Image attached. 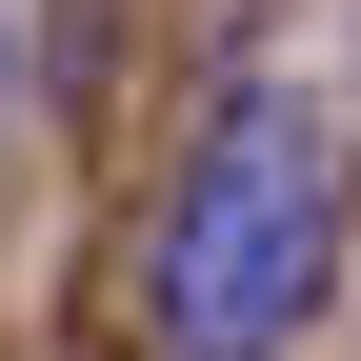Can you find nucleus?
Here are the masks:
<instances>
[{"label": "nucleus", "mask_w": 361, "mask_h": 361, "mask_svg": "<svg viewBox=\"0 0 361 361\" xmlns=\"http://www.w3.org/2000/svg\"><path fill=\"white\" fill-rule=\"evenodd\" d=\"M341 121L301 101V80H241V101L180 141L161 180V241H141V322L161 361H281L301 322H322V281H341Z\"/></svg>", "instance_id": "obj_1"}, {"label": "nucleus", "mask_w": 361, "mask_h": 361, "mask_svg": "<svg viewBox=\"0 0 361 361\" xmlns=\"http://www.w3.org/2000/svg\"><path fill=\"white\" fill-rule=\"evenodd\" d=\"M0 101H20V20H0Z\"/></svg>", "instance_id": "obj_2"}]
</instances>
